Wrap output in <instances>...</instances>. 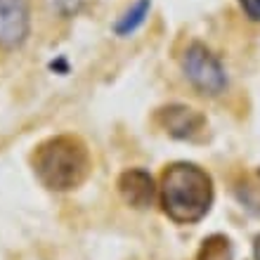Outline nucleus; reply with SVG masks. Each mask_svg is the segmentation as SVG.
Listing matches in <instances>:
<instances>
[{
  "label": "nucleus",
  "instance_id": "obj_1",
  "mask_svg": "<svg viewBox=\"0 0 260 260\" xmlns=\"http://www.w3.org/2000/svg\"><path fill=\"white\" fill-rule=\"evenodd\" d=\"M36 178L52 192H71L90 175V151L81 137L57 135L41 142L31 156Z\"/></svg>",
  "mask_w": 260,
  "mask_h": 260
},
{
  "label": "nucleus",
  "instance_id": "obj_2",
  "mask_svg": "<svg viewBox=\"0 0 260 260\" xmlns=\"http://www.w3.org/2000/svg\"><path fill=\"white\" fill-rule=\"evenodd\" d=\"M213 201L211 175L194 164H173L161 178V204L166 215L189 225L208 213Z\"/></svg>",
  "mask_w": 260,
  "mask_h": 260
},
{
  "label": "nucleus",
  "instance_id": "obj_3",
  "mask_svg": "<svg viewBox=\"0 0 260 260\" xmlns=\"http://www.w3.org/2000/svg\"><path fill=\"white\" fill-rule=\"evenodd\" d=\"M182 71L189 78V83L204 95H220L227 85L225 71L220 67L218 57L208 48H204L201 43H194L185 50Z\"/></svg>",
  "mask_w": 260,
  "mask_h": 260
},
{
  "label": "nucleus",
  "instance_id": "obj_4",
  "mask_svg": "<svg viewBox=\"0 0 260 260\" xmlns=\"http://www.w3.org/2000/svg\"><path fill=\"white\" fill-rule=\"evenodd\" d=\"M31 26L28 0H0V45L19 48Z\"/></svg>",
  "mask_w": 260,
  "mask_h": 260
},
{
  "label": "nucleus",
  "instance_id": "obj_5",
  "mask_svg": "<svg viewBox=\"0 0 260 260\" xmlns=\"http://www.w3.org/2000/svg\"><path fill=\"white\" fill-rule=\"evenodd\" d=\"M158 123L168 135L178 137V140H194V137L204 130L206 121L192 107L185 104H171L166 109L158 111Z\"/></svg>",
  "mask_w": 260,
  "mask_h": 260
},
{
  "label": "nucleus",
  "instance_id": "obj_6",
  "mask_svg": "<svg viewBox=\"0 0 260 260\" xmlns=\"http://www.w3.org/2000/svg\"><path fill=\"white\" fill-rule=\"evenodd\" d=\"M118 192L125 199V204L135 206V208H147V206L154 204L156 187H154V180L147 171L130 168L118 180Z\"/></svg>",
  "mask_w": 260,
  "mask_h": 260
},
{
  "label": "nucleus",
  "instance_id": "obj_7",
  "mask_svg": "<svg viewBox=\"0 0 260 260\" xmlns=\"http://www.w3.org/2000/svg\"><path fill=\"white\" fill-rule=\"evenodd\" d=\"M149 7H151V0H137L135 5L130 7L128 12L118 19L116 24V34L118 36H130L133 31H137V28L144 24V19H147V14H149Z\"/></svg>",
  "mask_w": 260,
  "mask_h": 260
},
{
  "label": "nucleus",
  "instance_id": "obj_8",
  "mask_svg": "<svg viewBox=\"0 0 260 260\" xmlns=\"http://www.w3.org/2000/svg\"><path fill=\"white\" fill-rule=\"evenodd\" d=\"M199 260H232V244L225 237H211L204 241V246L199 251Z\"/></svg>",
  "mask_w": 260,
  "mask_h": 260
},
{
  "label": "nucleus",
  "instance_id": "obj_9",
  "mask_svg": "<svg viewBox=\"0 0 260 260\" xmlns=\"http://www.w3.org/2000/svg\"><path fill=\"white\" fill-rule=\"evenodd\" d=\"M241 3V10L246 12L248 19L260 21V0H239Z\"/></svg>",
  "mask_w": 260,
  "mask_h": 260
},
{
  "label": "nucleus",
  "instance_id": "obj_10",
  "mask_svg": "<svg viewBox=\"0 0 260 260\" xmlns=\"http://www.w3.org/2000/svg\"><path fill=\"white\" fill-rule=\"evenodd\" d=\"M255 258L260 260V237H258V239H255Z\"/></svg>",
  "mask_w": 260,
  "mask_h": 260
}]
</instances>
